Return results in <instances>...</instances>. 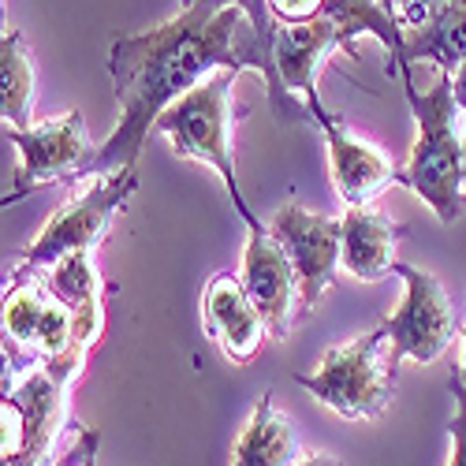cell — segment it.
<instances>
[{
	"instance_id": "obj_24",
	"label": "cell",
	"mask_w": 466,
	"mask_h": 466,
	"mask_svg": "<svg viewBox=\"0 0 466 466\" xmlns=\"http://www.w3.org/2000/svg\"><path fill=\"white\" fill-rule=\"evenodd\" d=\"M462 183H466V135H462Z\"/></svg>"
},
{
	"instance_id": "obj_13",
	"label": "cell",
	"mask_w": 466,
	"mask_h": 466,
	"mask_svg": "<svg viewBox=\"0 0 466 466\" xmlns=\"http://www.w3.org/2000/svg\"><path fill=\"white\" fill-rule=\"evenodd\" d=\"M202 318H206V332L224 347V355H228L231 362L247 366V362L258 355V347H261V339H265V325H261V318H258V309L250 306V299H247L239 277L217 273V277L206 284Z\"/></svg>"
},
{
	"instance_id": "obj_16",
	"label": "cell",
	"mask_w": 466,
	"mask_h": 466,
	"mask_svg": "<svg viewBox=\"0 0 466 466\" xmlns=\"http://www.w3.org/2000/svg\"><path fill=\"white\" fill-rule=\"evenodd\" d=\"M295 433L288 414L273 407V392H265L236 441L231 466H295Z\"/></svg>"
},
{
	"instance_id": "obj_4",
	"label": "cell",
	"mask_w": 466,
	"mask_h": 466,
	"mask_svg": "<svg viewBox=\"0 0 466 466\" xmlns=\"http://www.w3.org/2000/svg\"><path fill=\"white\" fill-rule=\"evenodd\" d=\"M295 380L318 403L351 421L380 418L396 392V362L388 332L377 329L343 347H332L314 373H299Z\"/></svg>"
},
{
	"instance_id": "obj_17",
	"label": "cell",
	"mask_w": 466,
	"mask_h": 466,
	"mask_svg": "<svg viewBox=\"0 0 466 466\" xmlns=\"http://www.w3.org/2000/svg\"><path fill=\"white\" fill-rule=\"evenodd\" d=\"M30 101H34V64L19 30H5L0 37V116L15 131L30 124Z\"/></svg>"
},
{
	"instance_id": "obj_8",
	"label": "cell",
	"mask_w": 466,
	"mask_h": 466,
	"mask_svg": "<svg viewBox=\"0 0 466 466\" xmlns=\"http://www.w3.org/2000/svg\"><path fill=\"white\" fill-rule=\"evenodd\" d=\"M8 142L19 149V172H15V187L5 194V206H15L42 183L79 179L94 157L86 120L79 108L56 116V120L34 124L26 131L8 127Z\"/></svg>"
},
{
	"instance_id": "obj_12",
	"label": "cell",
	"mask_w": 466,
	"mask_h": 466,
	"mask_svg": "<svg viewBox=\"0 0 466 466\" xmlns=\"http://www.w3.org/2000/svg\"><path fill=\"white\" fill-rule=\"evenodd\" d=\"M325 135V146H329V165H332V179H336V190L339 198L347 202V209H359V206H373L380 194L396 183L400 168L388 161V153L377 149L373 142L359 138L343 127L339 116L325 112L314 120Z\"/></svg>"
},
{
	"instance_id": "obj_22",
	"label": "cell",
	"mask_w": 466,
	"mask_h": 466,
	"mask_svg": "<svg viewBox=\"0 0 466 466\" xmlns=\"http://www.w3.org/2000/svg\"><path fill=\"white\" fill-rule=\"evenodd\" d=\"M295 466H347L343 459H336V455H325V451H306Z\"/></svg>"
},
{
	"instance_id": "obj_25",
	"label": "cell",
	"mask_w": 466,
	"mask_h": 466,
	"mask_svg": "<svg viewBox=\"0 0 466 466\" xmlns=\"http://www.w3.org/2000/svg\"><path fill=\"white\" fill-rule=\"evenodd\" d=\"M459 373H462V380H466V339H462V370H459Z\"/></svg>"
},
{
	"instance_id": "obj_21",
	"label": "cell",
	"mask_w": 466,
	"mask_h": 466,
	"mask_svg": "<svg viewBox=\"0 0 466 466\" xmlns=\"http://www.w3.org/2000/svg\"><path fill=\"white\" fill-rule=\"evenodd\" d=\"M97 448H101V433L79 425V430H75V444L56 459V466H94L97 462Z\"/></svg>"
},
{
	"instance_id": "obj_5",
	"label": "cell",
	"mask_w": 466,
	"mask_h": 466,
	"mask_svg": "<svg viewBox=\"0 0 466 466\" xmlns=\"http://www.w3.org/2000/svg\"><path fill=\"white\" fill-rule=\"evenodd\" d=\"M90 343H75L67 355L37 362V370L5 388V418L15 425V441L5 448V466H46L53 459L56 437L67 421V388L83 373Z\"/></svg>"
},
{
	"instance_id": "obj_15",
	"label": "cell",
	"mask_w": 466,
	"mask_h": 466,
	"mask_svg": "<svg viewBox=\"0 0 466 466\" xmlns=\"http://www.w3.org/2000/svg\"><path fill=\"white\" fill-rule=\"evenodd\" d=\"M418 60L437 64V75H455L466 64V5H430L425 23L403 34L400 75Z\"/></svg>"
},
{
	"instance_id": "obj_7",
	"label": "cell",
	"mask_w": 466,
	"mask_h": 466,
	"mask_svg": "<svg viewBox=\"0 0 466 466\" xmlns=\"http://www.w3.org/2000/svg\"><path fill=\"white\" fill-rule=\"evenodd\" d=\"M392 273L403 277V284H407L403 306L380 325L388 332V343H392V362L400 366L403 359H410L418 366H430L448 351V343L459 332L451 299H448L444 284L418 265L396 261Z\"/></svg>"
},
{
	"instance_id": "obj_14",
	"label": "cell",
	"mask_w": 466,
	"mask_h": 466,
	"mask_svg": "<svg viewBox=\"0 0 466 466\" xmlns=\"http://www.w3.org/2000/svg\"><path fill=\"white\" fill-rule=\"evenodd\" d=\"M343 224V268L355 280L377 284L396 268V243L407 236L403 224H392L377 206H359L339 217Z\"/></svg>"
},
{
	"instance_id": "obj_3",
	"label": "cell",
	"mask_w": 466,
	"mask_h": 466,
	"mask_svg": "<svg viewBox=\"0 0 466 466\" xmlns=\"http://www.w3.org/2000/svg\"><path fill=\"white\" fill-rule=\"evenodd\" d=\"M236 79H239V71H217L198 90H190L183 101H176L153 131L172 142L176 157L202 161L206 168H213L228 190L231 206L239 209L243 224L250 231H258L265 224H261V217H254L250 202L243 198L239 176H236V157H231V120H236L231 86H236Z\"/></svg>"
},
{
	"instance_id": "obj_2",
	"label": "cell",
	"mask_w": 466,
	"mask_h": 466,
	"mask_svg": "<svg viewBox=\"0 0 466 466\" xmlns=\"http://www.w3.org/2000/svg\"><path fill=\"white\" fill-rule=\"evenodd\" d=\"M403 94L414 112L418 138L410 146V161L400 168L396 183L414 190L444 224L462 217L466 183H462V138L455 135V79L437 75L430 90L414 86V71H403Z\"/></svg>"
},
{
	"instance_id": "obj_6",
	"label": "cell",
	"mask_w": 466,
	"mask_h": 466,
	"mask_svg": "<svg viewBox=\"0 0 466 466\" xmlns=\"http://www.w3.org/2000/svg\"><path fill=\"white\" fill-rule=\"evenodd\" d=\"M135 190H138L135 168L94 179L83 194H75L71 202H64L49 217V224L37 231V239L23 250V261L15 265L12 280H34L37 268H53L67 254H83V250L90 254L108 236L116 213L131 202Z\"/></svg>"
},
{
	"instance_id": "obj_20",
	"label": "cell",
	"mask_w": 466,
	"mask_h": 466,
	"mask_svg": "<svg viewBox=\"0 0 466 466\" xmlns=\"http://www.w3.org/2000/svg\"><path fill=\"white\" fill-rule=\"evenodd\" d=\"M448 388H451V396H455V414L448 421V437H451V459H448V466H466V380H462V373H451Z\"/></svg>"
},
{
	"instance_id": "obj_19",
	"label": "cell",
	"mask_w": 466,
	"mask_h": 466,
	"mask_svg": "<svg viewBox=\"0 0 466 466\" xmlns=\"http://www.w3.org/2000/svg\"><path fill=\"white\" fill-rule=\"evenodd\" d=\"M46 291L64 302L67 309H79L94 299H101V280H97V268H94V258L83 250V254H67L60 258L53 268H49V280H46Z\"/></svg>"
},
{
	"instance_id": "obj_11",
	"label": "cell",
	"mask_w": 466,
	"mask_h": 466,
	"mask_svg": "<svg viewBox=\"0 0 466 466\" xmlns=\"http://www.w3.org/2000/svg\"><path fill=\"white\" fill-rule=\"evenodd\" d=\"M239 280H243V291H247L250 306L258 309V318L265 325V336L288 339L295 306L302 302V295H299L295 265L284 254V247L273 236H268V224L258 228V231H250Z\"/></svg>"
},
{
	"instance_id": "obj_18",
	"label": "cell",
	"mask_w": 466,
	"mask_h": 466,
	"mask_svg": "<svg viewBox=\"0 0 466 466\" xmlns=\"http://www.w3.org/2000/svg\"><path fill=\"white\" fill-rule=\"evenodd\" d=\"M49 302H53V295L46 291V284L12 280V288L5 291V336H8L5 343L30 347L34 351V336H37V325H42Z\"/></svg>"
},
{
	"instance_id": "obj_10",
	"label": "cell",
	"mask_w": 466,
	"mask_h": 466,
	"mask_svg": "<svg viewBox=\"0 0 466 466\" xmlns=\"http://www.w3.org/2000/svg\"><path fill=\"white\" fill-rule=\"evenodd\" d=\"M268 236L284 247L295 265L302 306L314 309L336 280V265L343 261V224L336 217H321L288 202L268 220Z\"/></svg>"
},
{
	"instance_id": "obj_9",
	"label": "cell",
	"mask_w": 466,
	"mask_h": 466,
	"mask_svg": "<svg viewBox=\"0 0 466 466\" xmlns=\"http://www.w3.org/2000/svg\"><path fill=\"white\" fill-rule=\"evenodd\" d=\"M343 49L351 60H359V49H355V37L347 34L339 12H336V0H321L318 15L309 23H299V26H284L277 23V37H273V53H277V71H280V83L284 90L295 97L302 94V105L309 108V116H325V101H321V90H318V75H321V64L329 53Z\"/></svg>"
},
{
	"instance_id": "obj_23",
	"label": "cell",
	"mask_w": 466,
	"mask_h": 466,
	"mask_svg": "<svg viewBox=\"0 0 466 466\" xmlns=\"http://www.w3.org/2000/svg\"><path fill=\"white\" fill-rule=\"evenodd\" d=\"M451 79H455V105L466 112V64H462V67L451 75Z\"/></svg>"
},
{
	"instance_id": "obj_1",
	"label": "cell",
	"mask_w": 466,
	"mask_h": 466,
	"mask_svg": "<svg viewBox=\"0 0 466 466\" xmlns=\"http://www.w3.org/2000/svg\"><path fill=\"white\" fill-rule=\"evenodd\" d=\"M277 19L273 8L250 0V5H213V0H190L168 23L146 34L116 37L108 49V75L120 120L108 142L94 149L83 176H112L135 168L138 153L157 127L161 116L198 90L220 71H258L265 79L268 101L280 120H314L302 97H291L277 71ZM79 176V179H83Z\"/></svg>"
}]
</instances>
